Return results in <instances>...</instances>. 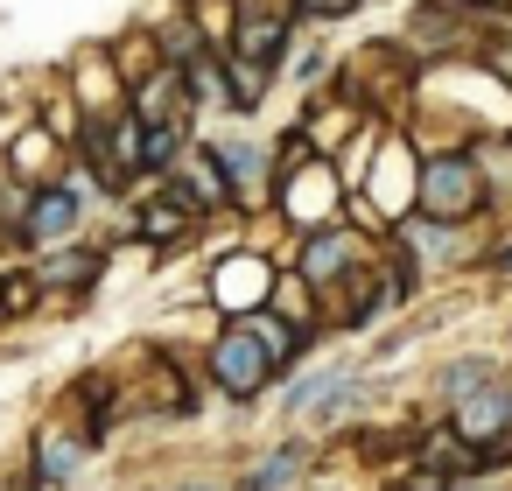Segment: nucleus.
I'll use <instances>...</instances> for the list:
<instances>
[{"mask_svg":"<svg viewBox=\"0 0 512 491\" xmlns=\"http://www.w3.org/2000/svg\"><path fill=\"white\" fill-rule=\"evenodd\" d=\"M414 211L442 218V225H491L484 218V169L470 141H435L421 148V183H414Z\"/></svg>","mask_w":512,"mask_h":491,"instance_id":"1","label":"nucleus"},{"mask_svg":"<svg viewBox=\"0 0 512 491\" xmlns=\"http://www.w3.org/2000/svg\"><path fill=\"white\" fill-rule=\"evenodd\" d=\"M204 148H211L218 169H225L232 211L267 218V211H274V141H267V127H253V120H225V127L204 134Z\"/></svg>","mask_w":512,"mask_h":491,"instance_id":"2","label":"nucleus"},{"mask_svg":"<svg viewBox=\"0 0 512 491\" xmlns=\"http://www.w3.org/2000/svg\"><path fill=\"white\" fill-rule=\"evenodd\" d=\"M204 386L218 400H232V407H253V400H267L281 386V372H274V358L260 351V337L246 323H211V337H204Z\"/></svg>","mask_w":512,"mask_h":491,"instance_id":"3","label":"nucleus"},{"mask_svg":"<svg viewBox=\"0 0 512 491\" xmlns=\"http://www.w3.org/2000/svg\"><path fill=\"white\" fill-rule=\"evenodd\" d=\"M274 253H260L253 239L225 246V253H204V309L218 323H239L253 309H267V288H274Z\"/></svg>","mask_w":512,"mask_h":491,"instance_id":"4","label":"nucleus"},{"mask_svg":"<svg viewBox=\"0 0 512 491\" xmlns=\"http://www.w3.org/2000/svg\"><path fill=\"white\" fill-rule=\"evenodd\" d=\"M323 316H330V337H365V330H379L386 316H407V295L393 288L386 253L358 260V267L323 295Z\"/></svg>","mask_w":512,"mask_h":491,"instance_id":"5","label":"nucleus"},{"mask_svg":"<svg viewBox=\"0 0 512 491\" xmlns=\"http://www.w3.org/2000/svg\"><path fill=\"white\" fill-rule=\"evenodd\" d=\"M484 232L491 225H442V218H421L407 211L393 225V239L407 246V260L435 281V274H477V253H484Z\"/></svg>","mask_w":512,"mask_h":491,"instance_id":"6","label":"nucleus"},{"mask_svg":"<svg viewBox=\"0 0 512 491\" xmlns=\"http://www.w3.org/2000/svg\"><path fill=\"white\" fill-rule=\"evenodd\" d=\"M386 239H365L358 225H344V218H330V225H309V232H295V253H288V267L316 288V295H330L358 260H372Z\"/></svg>","mask_w":512,"mask_h":491,"instance_id":"7","label":"nucleus"},{"mask_svg":"<svg viewBox=\"0 0 512 491\" xmlns=\"http://www.w3.org/2000/svg\"><path fill=\"white\" fill-rule=\"evenodd\" d=\"M414 183H421V148H414L407 127H386V134H379V155H372V176H365L358 197H372V211H379L386 225H400V218L414 211Z\"/></svg>","mask_w":512,"mask_h":491,"instance_id":"8","label":"nucleus"},{"mask_svg":"<svg viewBox=\"0 0 512 491\" xmlns=\"http://www.w3.org/2000/svg\"><path fill=\"white\" fill-rule=\"evenodd\" d=\"M274 218H281L288 232H309V225L344 218V183H337V162H330V155H316L309 169L281 176V183H274Z\"/></svg>","mask_w":512,"mask_h":491,"instance_id":"9","label":"nucleus"},{"mask_svg":"<svg viewBox=\"0 0 512 491\" xmlns=\"http://www.w3.org/2000/svg\"><path fill=\"white\" fill-rule=\"evenodd\" d=\"M29 267H36V281H43L50 309L92 302V295L106 288V246H99L92 232H85V239H71V246H50V253H36Z\"/></svg>","mask_w":512,"mask_h":491,"instance_id":"10","label":"nucleus"},{"mask_svg":"<svg viewBox=\"0 0 512 491\" xmlns=\"http://www.w3.org/2000/svg\"><path fill=\"white\" fill-rule=\"evenodd\" d=\"M302 43V22L288 0H239V15H232V50L253 57V64H288V50Z\"/></svg>","mask_w":512,"mask_h":491,"instance_id":"11","label":"nucleus"},{"mask_svg":"<svg viewBox=\"0 0 512 491\" xmlns=\"http://www.w3.org/2000/svg\"><path fill=\"white\" fill-rule=\"evenodd\" d=\"M64 85H71V99L85 106V120H120V113H127V78L113 71L106 43H78V50L64 57Z\"/></svg>","mask_w":512,"mask_h":491,"instance_id":"12","label":"nucleus"},{"mask_svg":"<svg viewBox=\"0 0 512 491\" xmlns=\"http://www.w3.org/2000/svg\"><path fill=\"white\" fill-rule=\"evenodd\" d=\"M92 449H99V442H92L85 428H57V421L36 428V442H29V484H36V491H71L78 470L92 463Z\"/></svg>","mask_w":512,"mask_h":491,"instance_id":"13","label":"nucleus"},{"mask_svg":"<svg viewBox=\"0 0 512 491\" xmlns=\"http://www.w3.org/2000/svg\"><path fill=\"white\" fill-rule=\"evenodd\" d=\"M162 183H169V197H183V204H190V211H197L204 225L232 211V190H225V169H218V155L204 148V134H197V148H190V155H183V162H176V169H169Z\"/></svg>","mask_w":512,"mask_h":491,"instance_id":"14","label":"nucleus"},{"mask_svg":"<svg viewBox=\"0 0 512 491\" xmlns=\"http://www.w3.org/2000/svg\"><path fill=\"white\" fill-rule=\"evenodd\" d=\"M449 421H456V435H463L470 449H491V442H505V435H512V379H491V386H477L470 400H456V407H449Z\"/></svg>","mask_w":512,"mask_h":491,"instance_id":"15","label":"nucleus"},{"mask_svg":"<svg viewBox=\"0 0 512 491\" xmlns=\"http://www.w3.org/2000/svg\"><path fill=\"white\" fill-rule=\"evenodd\" d=\"M295 120L309 127L316 155H337V148L358 134V120H365V113H358V106H351L337 85H316V92H302V99H295Z\"/></svg>","mask_w":512,"mask_h":491,"instance_id":"16","label":"nucleus"},{"mask_svg":"<svg viewBox=\"0 0 512 491\" xmlns=\"http://www.w3.org/2000/svg\"><path fill=\"white\" fill-rule=\"evenodd\" d=\"M127 113L141 120V127H169V120H197L190 113V85H183V71L176 64H162V71H148L134 92H127Z\"/></svg>","mask_w":512,"mask_h":491,"instance_id":"17","label":"nucleus"},{"mask_svg":"<svg viewBox=\"0 0 512 491\" xmlns=\"http://www.w3.org/2000/svg\"><path fill=\"white\" fill-rule=\"evenodd\" d=\"M309 470H316V449H309V435H288V442L260 449V463H253V470H246L232 491H295Z\"/></svg>","mask_w":512,"mask_h":491,"instance_id":"18","label":"nucleus"},{"mask_svg":"<svg viewBox=\"0 0 512 491\" xmlns=\"http://www.w3.org/2000/svg\"><path fill=\"white\" fill-rule=\"evenodd\" d=\"M477 148V169H484V218L491 232H512V134H491V141H470Z\"/></svg>","mask_w":512,"mask_h":491,"instance_id":"19","label":"nucleus"},{"mask_svg":"<svg viewBox=\"0 0 512 491\" xmlns=\"http://www.w3.org/2000/svg\"><path fill=\"white\" fill-rule=\"evenodd\" d=\"M337 57H344V50H337L323 29H302V43H295V50H288V64H281V92H295V99H302V92L330 85V78H337Z\"/></svg>","mask_w":512,"mask_h":491,"instance_id":"20","label":"nucleus"},{"mask_svg":"<svg viewBox=\"0 0 512 491\" xmlns=\"http://www.w3.org/2000/svg\"><path fill=\"white\" fill-rule=\"evenodd\" d=\"M267 309L281 316V323H295L302 337H330V316H323V295L295 274V267H281L274 274V288H267Z\"/></svg>","mask_w":512,"mask_h":491,"instance_id":"21","label":"nucleus"},{"mask_svg":"<svg viewBox=\"0 0 512 491\" xmlns=\"http://www.w3.org/2000/svg\"><path fill=\"white\" fill-rule=\"evenodd\" d=\"M491 379H505V358H498V351H449L442 372H435V400H442V414H449L456 400H470L477 386H491Z\"/></svg>","mask_w":512,"mask_h":491,"instance_id":"22","label":"nucleus"},{"mask_svg":"<svg viewBox=\"0 0 512 491\" xmlns=\"http://www.w3.org/2000/svg\"><path fill=\"white\" fill-rule=\"evenodd\" d=\"M141 22L155 29V43H162V64L190 71L197 57H211V43H204V29L190 22V8H183V0H169V8H155V15H141Z\"/></svg>","mask_w":512,"mask_h":491,"instance_id":"23","label":"nucleus"},{"mask_svg":"<svg viewBox=\"0 0 512 491\" xmlns=\"http://www.w3.org/2000/svg\"><path fill=\"white\" fill-rule=\"evenodd\" d=\"M218 57H225V85H232L239 120H253V113H267V106L281 99V71H274V64H253V57H239V50H218Z\"/></svg>","mask_w":512,"mask_h":491,"instance_id":"24","label":"nucleus"},{"mask_svg":"<svg viewBox=\"0 0 512 491\" xmlns=\"http://www.w3.org/2000/svg\"><path fill=\"white\" fill-rule=\"evenodd\" d=\"M0 162H8V176H22V183H50V176H64V148H57V134H43V127H29L22 141H8L0 148Z\"/></svg>","mask_w":512,"mask_h":491,"instance_id":"25","label":"nucleus"},{"mask_svg":"<svg viewBox=\"0 0 512 491\" xmlns=\"http://www.w3.org/2000/svg\"><path fill=\"white\" fill-rule=\"evenodd\" d=\"M106 57H113V71L127 78V92H134L148 71H162V43H155V29H148V22L113 29V36H106Z\"/></svg>","mask_w":512,"mask_h":491,"instance_id":"26","label":"nucleus"},{"mask_svg":"<svg viewBox=\"0 0 512 491\" xmlns=\"http://www.w3.org/2000/svg\"><path fill=\"white\" fill-rule=\"evenodd\" d=\"M50 309V295H43V281H36V267L15 253V260H0V323H29V316H43Z\"/></svg>","mask_w":512,"mask_h":491,"instance_id":"27","label":"nucleus"},{"mask_svg":"<svg viewBox=\"0 0 512 491\" xmlns=\"http://www.w3.org/2000/svg\"><path fill=\"white\" fill-rule=\"evenodd\" d=\"M197 148V120H169V127H148V155H141V176H169L183 155Z\"/></svg>","mask_w":512,"mask_h":491,"instance_id":"28","label":"nucleus"},{"mask_svg":"<svg viewBox=\"0 0 512 491\" xmlns=\"http://www.w3.org/2000/svg\"><path fill=\"white\" fill-rule=\"evenodd\" d=\"M288 8H295L302 29H323V36H330V29H344L358 8H372V0H288Z\"/></svg>","mask_w":512,"mask_h":491,"instance_id":"29","label":"nucleus"},{"mask_svg":"<svg viewBox=\"0 0 512 491\" xmlns=\"http://www.w3.org/2000/svg\"><path fill=\"white\" fill-rule=\"evenodd\" d=\"M477 274H491V281H512V232H484Z\"/></svg>","mask_w":512,"mask_h":491,"instance_id":"30","label":"nucleus"},{"mask_svg":"<svg viewBox=\"0 0 512 491\" xmlns=\"http://www.w3.org/2000/svg\"><path fill=\"white\" fill-rule=\"evenodd\" d=\"M176 491H225V484H176Z\"/></svg>","mask_w":512,"mask_h":491,"instance_id":"31","label":"nucleus"},{"mask_svg":"<svg viewBox=\"0 0 512 491\" xmlns=\"http://www.w3.org/2000/svg\"><path fill=\"white\" fill-rule=\"evenodd\" d=\"M0 330H8V323H0Z\"/></svg>","mask_w":512,"mask_h":491,"instance_id":"32","label":"nucleus"}]
</instances>
